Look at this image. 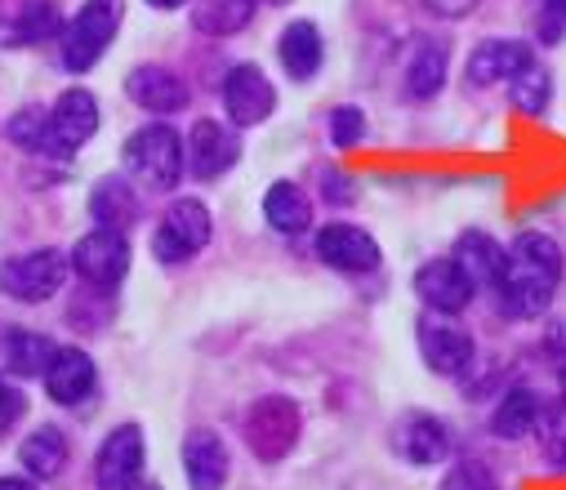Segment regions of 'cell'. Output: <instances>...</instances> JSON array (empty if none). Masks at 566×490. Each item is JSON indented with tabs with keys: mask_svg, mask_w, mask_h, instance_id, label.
<instances>
[{
	"mask_svg": "<svg viewBox=\"0 0 566 490\" xmlns=\"http://www.w3.org/2000/svg\"><path fill=\"white\" fill-rule=\"evenodd\" d=\"M557 281H562V250H557V241L544 237V232H522L509 246L504 272L491 285V294H495V307L504 316L531 321V316L548 312V303L557 294Z\"/></svg>",
	"mask_w": 566,
	"mask_h": 490,
	"instance_id": "obj_1",
	"label": "cell"
},
{
	"mask_svg": "<svg viewBox=\"0 0 566 490\" xmlns=\"http://www.w3.org/2000/svg\"><path fill=\"white\" fill-rule=\"evenodd\" d=\"M184 170H188V152H184L179 129L153 121V125L134 129V134L125 138V175H129L138 188L170 192V188H179Z\"/></svg>",
	"mask_w": 566,
	"mask_h": 490,
	"instance_id": "obj_2",
	"label": "cell"
},
{
	"mask_svg": "<svg viewBox=\"0 0 566 490\" xmlns=\"http://www.w3.org/2000/svg\"><path fill=\"white\" fill-rule=\"evenodd\" d=\"M120 14H125L120 0H85V6L76 10V19L63 28V67L67 72H90L107 54V45L120 28Z\"/></svg>",
	"mask_w": 566,
	"mask_h": 490,
	"instance_id": "obj_3",
	"label": "cell"
},
{
	"mask_svg": "<svg viewBox=\"0 0 566 490\" xmlns=\"http://www.w3.org/2000/svg\"><path fill=\"white\" fill-rule=\"evenodd\" d=\"M300 428H304V419L291 397H259L245 410V441L263 463L286 459L300 441Z\"/></svg>",
	"mask_w": 566,
	"mask_h": 490,
	"instance_id": "obj_4",
	"label": "cell"
},
{
	"mask_svg": "<svg viewBox=\"0 0 566 490\" xmlns=\"http://www.w3.org/2000/svg\"><path fill=\"white\" fill-rule=\"evenodd\" d=\"M67 268H72V254L63 250H32V254H19L0 268V290L19 303H45L63 290L67 281Z\"/></svg>",
	"mask_w": 566,
	"mask_h": 490,
	"instance_id": "obj_5",
	"label": "cell"
},
{
	"mask_svg": "<svg viewBox=\"0 0 566 490\" xmlns=\"http://www.w3.org/2000/svg\"><path fill=\"white\" fill-rule=\"evenodd\" d=\"M210 232H214L210 210H206L201 201L184 197V201H175V206L161 215V223H157V232H153V254H157L161 263H188L192 254H201V250L210 246Z\"/></svg>",
	"mask_w": 566,
	"mask_h": 490,
	"instance_id": "obj_6",
	"label": "cell"
},
{
	"mask_svg": "<svg viewBox=\"0 0 566 490\" xmlns=\"http://www.w3.org/2000/svg\"><path fill=\"white\" fill-rule=\"evenodd\" d=\"M144 463H148L144 428L120 424L103 437V446L94 455V486L98 490H129L138 477H144Z\"/></svg>",
	"mask_w": 566,
	"mask_h": 490,
	"instance_id": "obj_7",
	"label": "cell"
},
{
	"mask_svg": "<svg viewBox=\"0 0 566 490\" xmlns=\"http://www.w3.org/2000/svg\"><path fill=\"white\" fill-rule=\"evenodd\" d=\"M72 268H76L90 285L112 290V285L129 272V241H125V232H116V228H94V232H85V237L76 241V250H72Z\"/></svg>",
	"mask_w": 566,
	"mask_h": 490,
	"instance_id": "obj_8",
	"label": "cell"
},
{
	"mask_svg": "<svg viewBox=\"0 0 566 490\" xmlns=\"http://www.w3.org/2000/svg\"><path fill=\"white\" fill-rule=\"evenodd\" d=\"M473 277L460 268V259L455 254H447V259H429L419 272H415V294H419V303L423 307H433V312H442V316H451V312H464L469 303H473Z\"/></svg>",
	"mask_w": 566,
	"mask_h": 490,
	"instance_id": "obj_9",
	"label": "cell"
},
{
	"mask_svg": "<svg viewBox=\"0 0 566 490\" xmlns=\"http://www.w3.org/2000/svg\"><path fill=\"white\" fill-rule=\"evenodd\" d=\"M184 152H188V170L201 184H210V179H219V175H228L237 166L241 138H237V129L228 121H197L188 143H184Z\"/></svg>",
	"mask_w": 566,
	"mask_h": 490,
	"instance_id": "obj_10",
	"label": "cell"
},
{
	"mask_svg": "<svg viewBox=\"0 0 566 490\" xmlns=\"http://www.w3.org/2000/svg\"><path fill=\"white\" fill-rule=\"evenodd\" d=\"M276 107V90L272 81L254 67V63H237L228 76H223V112L232 125H263Z\"/></svg>",
	"mask_w": 566,
	"mask_h": 490,
	"instance_id": "obj_11",
	"label": "cell"
},
{
	"mask_svg": "<svg viewBox=\"0 0 566 490\" xmlns=\"http://www.w3.org/2000/svg\"><path fill=\"white\" fill-rule=\"evenodd\" d=\"M313 250L335 272H375L379 268V241L357 223H326L317 232Z\"/></svg>",
	"mask_w": 566,
	"mask_h": 490,
	"instance_id": "obj_12",
	"label": "cell"
},
{
	"mask_svg": "<svg viewBox=\"0 0 566 490\" xmlns=\"http://www.w3.org/2000/svg\"><path fill=\"white\" fill-rule=\"evenodd\" d=\"M473 335L460 331L451 321H423L419 325V357L433 375L442 379H460L469 366H473Z\"/></svg>",
	"mask_w": 566,
	"mask_h": 490,
	"instance_id": "obj_13",
	"label": "cell"
},
{
	"mask_svg": "<svg viewBox=\"0 0 566 490\" xmlns=\"http://www.w3.org/2000/svg\"><path fill=\"white\" fill-rule=\"evenodd\" d=\"M392 446L406 463H442L451 455V428L438 419V415H423V410H410L397 419L392 428Z\"/></svg>",
	"mask_w": 566,
	"mask_h": 490,
	"instance_id": "obj_14",
	"label": "cell"
},
{
	"mask_svg": "<svg viewBox=\"0 0 566 490\" xmlns=\"http://www.w3.org/2000/svg\"><path fill=\"white\" fill-rule=\"evenodd\" d=\"M125 94L144 107V112H157V116H170V112H184L188 107V85L179 72L161 67V63H144L125 76Z\"/></svg>",
	"mask_w": 566,
	"mask_h": 490,
	"instance_id": "obj_15",
	"label": "cell"
},
{
	"mask_svg": "<svg viewBox=\"0 0 566 490\" xmlns=\"http://www.w3.org/2000/svg\"><path fill=\"white\" fill-rule=\"evenodd\" d=\"M184 472H188L192 490H223L228 472H232V455H228L223 437L210 428H192L184 437Z\"/></svg>",
	"mask_w": 566,
	"mask_h": 490,
	"instance_id": "obj_16",
	"label": "cell"
},
{
	"mask_svg": "<svg viewBox=\"0 0 566 490\" xmlns=\"http://www.w3.org/2000/svg\"><path fill=\"white\" fill-rule=\"evenodd\" d=\"M50 125H54V138L63 147V156H72L76 147H85L98 129V98L90 90H63L59 103L50 107Z\"/></svg>",
	"mask_w": 566,
	"mask_h": 490,
	"instance_id": "obj_17",
	"label": "cell"
},
{
	"mask_svg": "<svg viewBox=\"0 0 566 490\" xmlns=\"http://www.w3.org/2000/svg\"><path fill=\"white\" fill-rule=\"evenodd\" d=\"M535 63V50L526 41H482L469 59V81L473 85H509Z\"/></svg>",
	"mask_w": 566,
	"mask_h": 490,
	"instance_id": "obj_18",
	"label": "cell"
},
{
	"mask_svg": "<svg viewBox=\"0 0 566 490\" xmlns=\"http://www.w3.org/2000/svg\"><path fill=\"white\" fill-rule=\"evenodd\" d=\"M45 379V393L59 402V406H81L94 384H98V371H94V357L85 348H59L50 371L41 375Z\"/></svg>",
	"mask_w": 566,
	"mask_h": 490,
	"instance_id": "obj_19",
	"label": "cell"
},
{
	"mask_svg": "<svg viewBox=\"0 0 566 490\" xmlns=\"http://www.w3.org/2000/svg\"><path fill=\"white\" fill-rule=\"evenodd\" d=\"M447 45H438V41H415L410 45V54H406V67H401V90H406V98H415V103H423V98H433L438 90H442V81H447Z\"/></svg>",
	"mask_w": 566,
	"mask_h": 490,
	"instance_id": "obj_20",
	"label": "cell"
},
{
	"mask_svg": "<svg viewBox=\"0 0 566 490\" xmlns=\"http://www.w3.org/2000/svg\"><path fill=\"white\" fill-rule=\"evenodd\" d=\"M539 419H544L539 393L526 388V384H517V388H509V393L500 397V406H495V415H491V432L504 437V441H522V437H531V432L539 428Z\"/></svg>",
	"mask_w": 566,
	"mask_h": 490,
	"instance_id": "obj_21",
	"label": "cell"
},
{
	"mask_svg": "<svg viewBox=\"0 0 566 490\" xmlns=\"http://www.w3.org/2000/svg\"><path fill=\"white\" fill-rule=\"evenodd\" d=\"M263 219L281 237H300L313 228V201L300 184H272L263 197Z\"/></svg>",
	"mask_w": 566,
	"mask_h": 490,
	"instance_id": "obj_22",
	"label": "cell"
},
{
	"mask_svg": "<svg viewBox=\"0 0 566 490\" xmlns=\"http://www.w3.org/2000/svg\"><path fill=\"white\" fill-rule=\"evenodd\" d=\"M276 59H281V67H286V76H295V81H313L317 76V67H322V59H326V50H322V32L313 28V23H291L286 32L276 37Z\"/></svg>",
	"mask_w": 566,
	"mask_h": 490,
	"instance_id": "obj_23",
	"label": "cell"
},
{
	"mask_svg": "<svg viewBox=\"0 0 566 490\" xmlns=\"http://www.w3.org/2000/svg\"><path fill=\"white\" fill-rule=\"evenodd\" d=\"M455 259H460V268L473 277V285H495L500 281V272H504V259H509V250L495 241V237H486V232H460V241H455Z\"/></svg>",
	"mask_w": 566,
	"mask_h": 490,
	"instance_id": "obj_24",
	"label": "cell"
},
{
	"mask_svg": "<svg viewBox=\"0 0 566 490\" xmlns=\"http://www.w3.org/2000/svg\"><path fill=\"white\" fill-rule=\"evenodd\" d=\"M192 23L206 37H237L254 19V0H188Z\"/></svg>",
	"mask_w": 566,
	"mask_h": 490,
	"instance_id": "obj_25",
	"label": "cell"
},
{
	"mask_svg": "<svg viewBox=\"0 0 566 490\" xmlns=\"http://www.w3.org/2000/svg\"><path fill=\"white\" fill-rule=\"evenodd\" d=\"M90 215L98 219V228H116L125 232L138 215V197L125 179H98L94 184V197H90Z\"/></svg>",
	"mask_w": 566,
	"mask_h": 490,
	"instance_id": "obj_26",
	"label": "cell"
},
{
	"mask_svg": "<svg viewBox=\"0 0 566 490\" xmlns=\"http://www.w3.org/2000/svg\"><path fill=\"white\" fill-rule=\"evenodd\" d=\"M19 463L36 477V481H50V477H59L63 472V463H67V437L59 432V428H36L23 446H19Z\"/></svg>",
	"mask_w": 566,
	"mask_h": 490,
	"instance_id": "obj_27",
	"label": "cell"
},
{
	"mask_svg": "<svg viewBox=\"0 0 566 490\" xmlns=\"http://www.w3.org/2000/svg\"><path fill=\"white\" fill-rule=\"evenodd\" d=\"M54 353H59V348H54L45 335H36V331H10V335H6V371L23 375V379L45 375L50 362H54Z\"/></svg>",
	"mask_w": 566,
	"mask_h": 490,
	"instance_id": "obj_28",
	"label": "cell"
},
{
	"mask_svg": "<svg viewBox=\"0 0 566 490\" xmlns=\"http://www.w3.org/2000/svg\"><path fill=\"white\" fill-rule=\"evenodd\" d=\"M10 138H14L19 147H28V152L67 160L63 147H59V138H54V125H50V112H45V107H23V112H14V121H10Z\"/></svg>",
	"mask_w": 566,
	"mask_h": 490,
	"instance_id": "obj_29",
	"label": "cell"
},
{
	"mask_svg": "<svg viewBox=\"0 0 566 490\" xmlns=\"http://www.w3.org/2000/svg\"><path fill=\"white\" fill-rule=\"evenodd\" d=\"M54 37H63V19L50 0H32V6H23L19 19L10 23L14 45H36V41H54Z\"/></svg>",
	"mask_w": 566,
	"mask_h": 490,
	"instance_id": "obj_30",
	"label": "cell"
},
{
	"mask_svg": "<svg viewBox=\"0 0 566 490\" xmlns=\"http://www.w3.org/2000/svg\"><path fill=\"white\" fill-rule=\"evenodd\" d=\"M504 90H509L513 107L526 112V116H539V112L548 107V98H553V81H548V72H544L539 63H531V67H526L522 76H513Z\"/></svg>",
	"mask_w": 566,
	"mask_h": 490,
	"instance_id": "obj_31",
	"label": "cell"
},
{
	"mask_svg": "<svg viewBox=\"0 0 566 490\" xmlns=\"http://www.w3.org/2000/svg\"><path fill=\"white\" fill-rule=\"evenodd\" d=\"M539 432H544V459L566 472V397L557 406H544V419H539Z\"/></svg>",
	"mask_w": 566,
	"mask_h": 490,
	"instance_id": "obj_32",
	"label": "cell"
},
{
	"mask_svg": "<svg viewBox=\"0 0 566 490\" xmlns=\"http://www.w3.org/2000/svg\"><path fill=\"white\" fill-rule=\"evenodd\" d=\"M442 490H500V486H495V477H491V468H486L482 459H460V463L447 472Z\"/></svg>",
	"mask_w": 566,
	"mask_h": 490,
	"instance_id": "obj_33",
	"label": "cell"
},
{
	"mask_svg": "<svg viewBox=\"0 0 566 490\" xmlns=\"http://www.w3.org/2000/svg\"><path fill=\"white\" fill-rule=\"evenodd\" d=\"M331 138L335 147H353L366 138V112L361 107H335L331 112Z\"/></svg>",
	"mask_w": 566,
	"mask_h": 490,
	"instance_id": "obj_34",
	"label": "cell"
},
{
	"mask_svg": "<svg viewBox=\"0 0 566 490\" xmlns=\"http://www.w3.org/2000/svg\"><path fill=\"white\" fill-rule=\"evenodd\" d=\"M535 32L544 45L562 41L566 32V0H535Z\"/></svg>",
	"mask_w": 566,
	"mask_h": 490,
	"instance_id": "obj_35",
	"label": "cell"
},
{
	"mask_svg": "<svg viewBox=\"0 0 566 490\" xmlns=\"http://www.w3.org/2000/svg\"><path fill=\"white\" fill-rule=\"evenodd\" d=\"M544 353L553 362V375H557V388L566 397V321H553L544 331Z\"/></svg>",
	"mask_w": 566,
	"mask_h": 490,
	"instance_id": "obj_36",
	"label": "cell"
},
{
	"mask_svg": "<svg viewBox=\"0 0 566 490\" xmlns=\"http://www.w3.org/2000/svg\"><path fill=\"white\" fill-rule=\"evenodd\" d=\"M419 6L433 10V14H442V19H464V14L478 10V0H419Z\"/></svg>",
	"mask_w": 566,
	"mask_h": 490,
	"instance_id": "obj_37",
	"label": "cell"
},
{
	"mask_svg": "<svg viewBox=\"0 0 566 490\" xmlns=\"http://www.w3.org/2000/svg\"><path fill=\"white\" fill-rule=\"evenodd\" d=\"M19 415H23V397H19L6 379H0V428H10Z\"/></svg>",
	"mask_w": 566,
	"mask_h": 490,
	"instance_id": "obj_38",
	"label": "cell"
},
{
	"mask_svg": "<svg viewBox=\"0 0 566 490\" xmlns=\"http://www.w3.org/2000/svg\"><path fill=\"white\" fill-rule=\"evenodd\" d=\"M0 490H36V481H28V477H0Z\"/></svg>",
	"mask_w": 566,
	"mask_h": 490,
	"instance_id": "obj_39",
	"label": "cell"
},
{
	"mask_svg": "<svg viewBox=\"0 0 566 490\" xmlns=\"http://www.w3.org/2000/svg\"><path fill=\"white\" fill-rule=\"evenodd\" d=\"M148 6H153V10H161V14H166V10H179V6H188V0H148Z\"/></svg>",
	"mask_w": 566,
	"mask_h": 490,
	"instance_id": "obj_40",
	"label": "cell"
},
{
	"mask_svg": "<svg viewBox=\"0 0 566 490\" xmlns=\"http://www.w3.org/2000/svg\"><path fill=\"white\" fill-rule=\"evenodd\" d=\"M129 490H161V486H157V481H148V477H138Z\"/></svg>",
	"mask_w": 566,
	"mask_h": 490,
	"instance_id": "obj_41",
	"label": "cell"
},
{
	"mask_svg": "<svg viewBox=\"0 0 566 490\" xmlns=\"http://www.w3.org/2000/svg\"><path fill=\"white\" fill-rule=\"evenodd\" d=\"M272 6H286V0H272Z\"/></svg>",
	"mask_w": 566,
	"mask_h": 490,
	"instance_id": "obj_42",
	"label": "cell"
}]
</instances>
